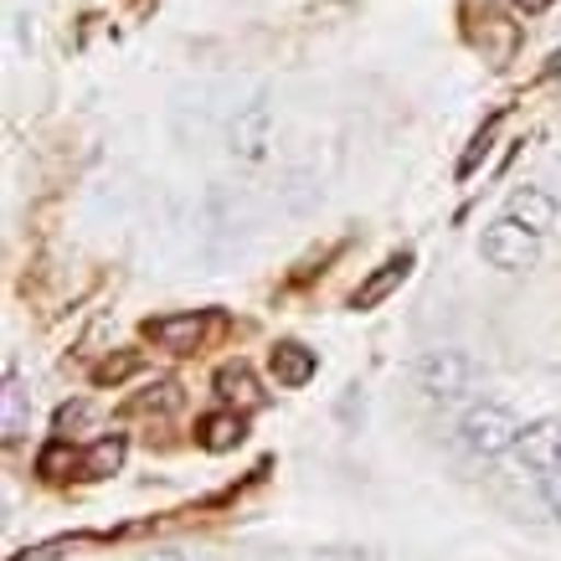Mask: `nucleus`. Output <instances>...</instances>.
<instances>
[{"instance_id": "8", "label": "nucleus", "mask_w": 561, "mask_h": 561, "mask_svg": "<svg viewBox=\"0 0 561 561\" xmlns=\"http://www.w3.org/2000/svg\"><path fill=\"white\" fill-rule=\"evenodd\" d=\"M557 196H551V191H541V186H520L511 196V206H505V217H515L520 221V227H530V232H551V227H557Z\"/></svg>"}, {"instance_id": "5", "label": "nucleus", "mask_w": 561, "mask_h": 561, "mask_svg": "<svg viewBox=\"0 0 561 561\" xmlns=\"http://www.w3.org/2000/svg\"><path fill=\"white\" fill-rule=\"evenodd\" d=\"M515 454H520V463H526L536 479L551 474V469H561V423H551V417H546V423L520 427Z\"/></svg>"}, {"instance_id": "9", "label": "nucleus", "mask_w": 561, "mask_h": 561, "mask_svg": "<svg viewBox=\"0 0 561 561\" xmlns=\"http://www.w3.org/2000/svg\"><path fill=\"white\" fill-rule=\"evenodd\" d=\"M196 438H202L206 454H227V448H238L248 438V417H238V412H206L196 423Z\"/></svg>"}, {"instance_id": "1", "label": "nucleus", "mask_w": 561, "mask_h": 561, "mask_svg": "<svg viewBox=\"0 0 561 561\" xmlns=\"http://www.w3.org/2000/svg\"><path fill=\"white\" fill-rule=\"evenodd\" d=\"M479 253H484V263L500 273H530L536 263H541V232H530V227H520L515 217H500L484 227V242H479Z\"/></svg>"}, {"instance_id": "12", "label": "nucleus", "mask_w": 561, "mask_h": 561, "mask_svg": "<svg viewBox=\"0 0 561 561\" xmlns=\"http://www.w3.org/2000/svg\"><path fill=\"white\" fill-rule=\"evenodd\" d=\"M217 397L221 402H257V381H253V371L248 366H221L217 371Z\"/></svg>"}, {"instance_id": "4", "label": "nucleus", "mask_w": 561, "mask_h": 561, "mask_svg": "<svg viewBox=\"0 0 561 561\" xmlns=\"http://www.w3.org/2000/svg\"><path fill=\"white\" fill-rule=\"evenodd\" d=\"M211 324H217L211 309H186V314H160V320H150L145 335H150L160 351H171V356H196L202 341L211 335Z\"/></svg>"}, {"instance_id": "19", "label": "nucleus", "mask_w": 561, "mask_h": 561, "mask_svg": "<svg viewBox=\"0 0 561 561\" xmlns=\"http://www.w3.org/2000/svg\"><path fill=\"white\" fill-rule=\"evenodd\" d=\"M139 561H186V557H181V551H171V546H160V551H145Z\"/></svg>"}, {"instance_id": "13", "label": "nucleus", "mask_w": 561, "mask_h": 561, "mask_svg": "<svg viewBox=\"0 0 561 561\" xmlns=\"http://www.w3.org/2000/svg\"><path fill=\"white\" fill-rule=\"evenodd\" d=\"M72 463H78L72 443L57 438V443H47V448L36 454V474H42V479H62V474H72Z\"/></svg>"}, {"instance_id": "20", "label": "nucleus", "mask_w": 561, "mask_h": 561, "mask_svg": "<svg viewBox=\"0 0 561 561\" xmlns=\"http://www.w3.org/2000/svg\"><path fill=\"white\" fill-rule=\"evenodd\" d=\"M546 78H561V47L546 57Z\"/></svg>"}, {"instance_id": "2", "label": "nucleus", "mask_w": 561, "mask_h": 561, "mask_svg": "<svg viewBox=\"0 0 561 561\" xmlns=\"http://www.w3.org/2000/svg\"><path fill=\"white\" fill-rule=\"evenodd\" d=\"M459 438L469 454H479V459H500V454H511L515 443H520V423H515L500 402H479V408L463 412Z\"/></svg>"}, {"instance_id": "17", "label": "nucleus", "mask_w": 561, "mask_h": 561, "mask_svg": "<svg viewBox=\"0 0 561 561\" xmlns=\"http://www.w3.org/2000/svg\"><path fill=\"white\" fill-rule=\"evenodd\" d=\"M135 371V356H124V360H103L99 371H93V381H99V387H108V381H119V376H129Z\"/></svg>"}, {"instance_id": "10", "label": "nucleus", "mask_w": 561, "mask_h": 561, "mask_svg": "<svg viewBox=\"0 0 561 561\" xmlns=\"http://www.w3.org/2000/svg\"><path fill=\"white\" fill-rule=\"evenodd\" d=\"M232 150H238L242 160H263V150H268V108H263V103H253V108L232 124Z\"/></svg>"}, {"instance_id": "11", "label": "nucleus", "mask_w": 561, "mask_h": 561, "mask_svg": "<svg viewBox=\"0 0 561 561\" xmlns=\"http://www.w3.org/2000/svg\"><path fill=\"white\" fill-rule=\"evenodd\" d=\"M124 454H129V443H124V433H108V438H99L93 448L83 454V474L88 479H108L114 469L124 463Z\"/></svg>"}, {"instance_id": "6", "label": "nucleus", "mask_w": 561, "mask_h": 561, "mask_svg": "<svg viewBox=\"0 0 561 561\" xmlns=\"http://www.w3.org/2000/svg\"><path fill=\"white\" fill-rule=\"evenodd\" d=\"M412 268H417V257H412V253H391L387 263H381V268H376L371 278H366V284L351 294V309H360V314H366V309H376L381 299H391V294H397L412 278Z\"/></svg>"}, {"instance_id": "16", "label": "nucleus", "mask_w": 561, "mask_h": 561, "mask_svg": "<svg viewBox=\"0 0 561 561\" xmlns=\"http://www.w3.org/2000/svg\"><path fill=\"white\" fill-rule=\"evenodd\" d=\"M536 484H541V500H546V505H551V515H557V520H561V469H551V474H541V479H536Z\"/></svg>"}, {"instance_id": "18", "label": "nucleus", "mask_w": 561, "mask_h": 561, "mask_svg": "<svg viewBox=\"0 0 561 561\" xmlns=\"http://www.w3.org/2000/svg\"><path fill=\"white\" fill-rule=\"evenodd\" d=\"M511 5H515V11H526V16H541L551 0H511Z\"/></svg>"}, {"instance_id": "15", "label": "nucleus", "mask_w": 561, "mask_h": 561, "mask_svg": "<svg viewBox=\"0 0 561 561\" xmlns=\"http://www.w3.org/2000/svg\"><path fill=\"white\" fill-rule=\"evenodd\" d=\"M5 438H21V387H16V376L5 381Z\"/></svg>"}, {"instance_id": "3", "label": "nucleus", "mask_w": 561, "mask_h": 561, "mask_svg": "<svg viewBox=\"0 0 561 561\" xmlns=\"http://www.w3.org/2000/svg\"><path fill=\"white\" fill-rule=\"evenodd\" d=\"M412 376H417V387H423L427 397L454 402V397H463V391L479 381V366H474V356H463V351H454V345H443V351H423L417 366H412Z\"/></svg>"}, {"instance_id": "14", "label": "nucleus", "mask_w": 561, "mask_h": 561, "mask_svg": "<svg viewBox=\"0 0 561 561\" xmlns=\"http://www.w3.org/2000/svg\"><path fill=\"white\" fill-rule=\"evenodd\" d=\"M175 402H181V387H175V381H154V387H145V397H139L135 408L139 412H171Z\"/></svg>"}, {"instance_id": "7", "label": "nucleus", "mask_w": 561, "mask_h": 561, "mask_svg": "<svg viewBox=\"0 0 561 561\" xmlns=\"http://www.w3.org/2000/svg\"><path fill=\"white\" fill-rule=\"evenodd\" d=\"M268 371H273V381L278 387H309L314 381V371H320V356L309 351V345H299V341H278L273 345V356H268Z\"/></svg>"}]
</instances>
